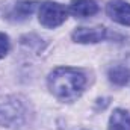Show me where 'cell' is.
I'll return each mask as SVG.
<instances>
[{"mask_svg":"<svg viewBox=\"0 0 130 130\" xmlns=\"http://www.w3.org/2000/svg\"><path fill=\"white\" fill-rule=\"evenodd\" d=\"M50 92L61 101L71 103L82 95L86 86V77L80 70L70 67L55 68L47 79Z\"/></svg>","mask_w":130,"mask_h":130,"instance_id":"obj_1","label":"cell"},{"mask_svg":"<svg viewBox=\"0 0 130 130\" xmlns=\"http://www.w3.org/2000/svg\"><path fill=\"white\" fill-rule=\"evenodd\" d=\"M29 121V106L20 97H8L0 101V126L21 127Z\"/></svg>","mask_w":130,"mask_h":130,"instance_id":"obj_2","label":"cell"},{"mask_svg":"<svg viewBox=\"0 0 130 130\" xmlns=\"http://www.w3.org/2000/svg\"><path fill=\"white\" fill-rule=\"evenodd\" d=\"M68 11L65 9L64 5L58 3V2H42L39 5V11H38V18L39 23L47 27V29H55L58 26H61L67 20Z\"/></svg>","mask_w":130,"mask_h":130,"instance_id":"obj_3","label":"cell"},{"mask_svg":"<svg viewBox=\"0 0 130 130\" xmlns=\"http://www.w3.org/2000/svg\"><path fill=\"white\" fill-rule=\"evenodd\" d=\"M73 41L80 42V44H94L100 42L107 38V29L103 26L97 27H77L71 33Z\"/></svg>","mask_w":130,"mask_h":130,"instance_id":"obj_4","label":"cell"},{"mask_svg":"<svg viewBox=\"0 0 130 130\" xmlns=\"http://www.w3.org/2000/svg\"><path fill=\"white\" fill-rule=\"evenodd\" d=\"M106 12L115 23L130 26V3L124 0H110L106 6Z\"/></svg>","mask_w":130,"mask_h":130,"instance_id":"obj_5","label":"cell"},{"mask_svg":"<svg viewBox=\"0 0 130 130\" xmlns=\"http://www.w3.org/2000/svg\"><path fill=\"white\" fill-rule=\"evenodd\" d=\"M70 12L77 18L92 17L98 12V5L94 0H71Z\"/></svg>","mask_w":130,"mask_h":130,"instance_id":"obj_6","label":"cell"},{"mask_svg":"<svg viewBox=\"0 0 130 130\" xmlns=\"http://www.w3.org/2000/svg\"><path fill=\"white\" fill-rule=\"evenodd\" d=\"M107 130H130V113L124 109H115L109 118Z\"/></svg>","mask_w":130,"mask_h":130,"instance_id":"obj_7","label":"cell"},{"mask_svg":"<svg viewBox=\"0 0 130 130\" xmlns=\"http://www.w3.org/2000/svg\"><path fill=\"white\" fill-rule=\"evenodd\" d=\"M36 5H38V2H33V0H21V2H17L15 6H14V9L9 14V18L12 17L17 21L26 20L29 15H32V12L36 9Z\"/></svg>","mask_w":130,"mask_h":130,"instance_id":"obj_8","label":"cell"},{"mask_svg":"<svg viewBox=\"0 0 130 130\" xmlns=\"http://www.w3.org/2000/svg\"><path fill=\"white\" fill-rule=\"evenodd\" d=\"M107 76H109V80L113 83V85H117V86H124V85H127L130 80V70L129 68H126V67H113V68H110L109 70V73H107Z\"/></svg>","mask_w":130,"mask_h":130,"instance_id":"obj_9","label":"cell"},{"mask_svg":"<svg viewBox=\"0 0 130 130\" xmlns=\"http://www.w3.org/2000/svg\"><path fill=\"white\" fill-rule=\"evenodd\" d=\"M11 48V42H9V36L6 33L0 32V59H3Z\"/></svg>","mask_w":130,"mask_h":130,"instance_id":"obj_10","label":"cell"}]
</instances>
